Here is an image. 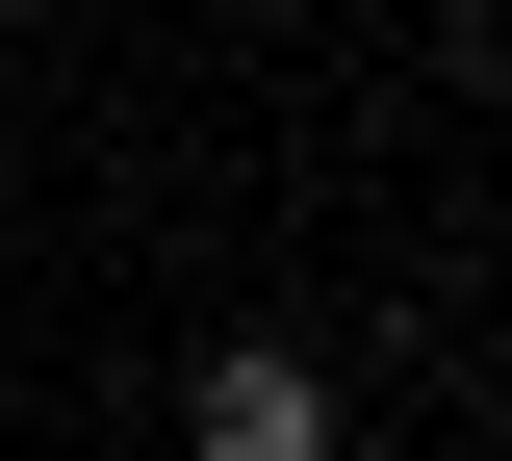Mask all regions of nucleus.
Returning a JSON list of instances; mask_svg holds the SVG:
<instances>
[{"instance_id":"1","label":"nucleus","mask_w":512,"mask_h":461,"mask_svg":"<svg viewBox=\"0 0 512 461\" xmlns=\"http://www.w3.org/2000/svg\"><path fill=\"white\" fill-rule=\"evenodd\" d=\"M180 461H333V359H282V333H231L180 385Z\"/></svg>"}]
</instances>
